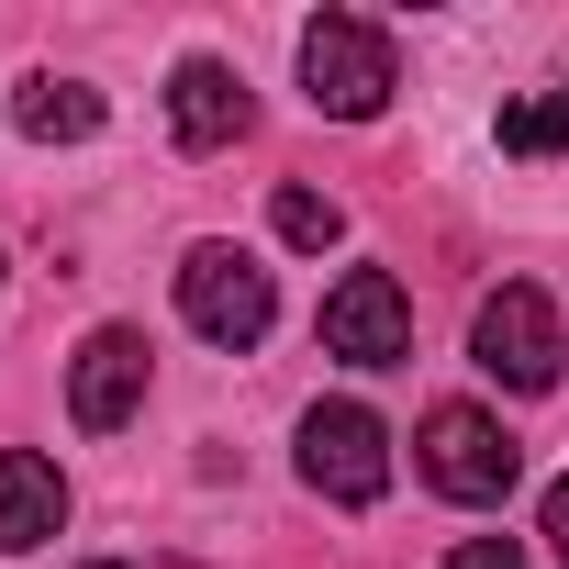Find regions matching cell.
<instances>
[{
	"label": "cell",
	"instance_id": "16",
	"mask_svg": "<svg viewBox=\"0 0 569 569\" xmlns=\"http://www.w3.org/2000/svg\"><path fill=\"white\" fill-rule=\"evenodd\" d=\"M558 112H569V90H558Z\"/></svg>",
	"mask_w": 569,
	"mask_h": 569
},
{
	"label": "cell",
	"instance_id": "2",
	"mask_svg": "<svg viewBox=\"0 0 569 569\" xmlns=\"http://www.w3.org/2000/svg\"><path fill=\"white\" fill-rule=\"evenodd\" d=\"M413 458H425V480L447 491V502H513V480H525V447L480 413V402H436L425 413V436H413Z\"/></svg>",
	"mask_w": 569,
	"mask_h": 569
},
{
	"label": "cell",
	"instance_id": "8",
	"mask_svg": "<svg viewBox=\"0 0 569 569\" xmlns=\"http://www.w3.org/2000/svg\"><path fill=\"white\" fill-rule=\"evenodd\" d=\"M246 123H257V101H246V79H234L223 57H179V68H168V134H179L190 157L234 146Z\"/></svg>",
	"mask_w": 569,
	"mask_h": 569
},
{
	"label": "cell",
	"instance_id": "10",
	"mask_svg": "<svg viewBox=\"0 0 569 569\" xmlns=\"http://www.w3.org/2000/svg\"><path fill=\"white\" fill-rule=\"evenodd\" d=\"M12 123H23L34 146H90V134H101V90H90V79H34V90L12 101Z\"/></svg>",
	"mask_w": 569,
	"mask_h": 569
},
{
	"label": "cell",
	"instance_id": "14",
	"mask_svg": "<svg viewBox=\"0 0 569 569\" xmlns=\"http://www.w3.org/2000/svg\"><path fill=\"white\" fill-rule=\"evenodd\" d=\"M547 547H558V558H569V469H558V480H547Z\"/></svg>",
	"mask_w": 569,
	"mask_h": 569
},
{
	"label": "cell",
	"instance_id": "3",
	"mask_svg": "<svg viewBox=\"0 0 569 569\" xmlns=\"http://www.w3.org/2000/svg\"><path fill=\"white\" fill-rule=\"evenodd\" d=\"M469 358L502 380V391H558V302L536 291V279H502V291L480 302V325H469Z\"/></svg>",
	"mask_w": 569,
	"mask_h": 569
},
{
	"label": "cell",
	"instance_id": "7",
	"mask_svg": "<svg viewBox=\"0 0 569 569\" xmlns=\"http://www.w3.org/2000/svg\"><path fill=\"white\" fill-rule=\"evenodd\" d=\"M146 380H157V347H146L134 325H101V336L68 358V413H79L90 436H123V425L146 413Z\"/></svg>",
	"mask_w": 569,
	"mask_h": 569
},
{
	"label": "cell",
	"instance_id": "6",
	"mask_svg": "<svg viewBox=\"0 0 569 569\" xmlns=\"http://www.w3.org/2000/svg\"><path fill=\"white\" fill-rule=\"evenodd\" d=\"M325 358H347V369H402L413 358V302H402L391 268H347L325 291Z\"/></svg>",
	"mask_w": 569,
	"mask_h": 569
},
{
	"label": "cell",
	"instance_id": "13",
	"mask_svg": "<svg viewBox=\"0 0 569 569\" xmlns=\"http://www.w3.org/2000/svg\"><path fill=\"white\" fill-rule=\"evenodd\" d=\"M447 569H525V547H513V536H458Z\"/></svg>",
	"mask_w": 569,
	"mask_h": 569
},
{
	"label": "cell",
	"instance_id": "12",
	"mask_svg": "<svg viewBox=\"0 0 569 569\" xmlns=\"http://www.w3.org/2000/svg\"><path fill=\"white\" fill-rule=\"evenodd\" d=\"M279 234H291V246H336V234H347V212H336L325 190H302V179H291V190H279Z\"/></svg>",
	"mask_w": 569,
	"mask_h": 569
},
{
	"label": "cell",
	"instance_id": "11",
	"mask_svg": "<svg viewBox=\"0 0 569 569\" xmlns=\"http://www.w3.org/2000/svg\"><path fill=\"white\" fill-rule=\"evenodd\" d=\"M491 134H502V157H558V146H569V112H558V101H502Z\"/></svg>",
	"mask_w": 569,
	"mask_h": 569
},
{
	"label": "cell",
	"instance_id": "15",
	"mask_svg": "<svg viewBox=\"0 0 569 569\" xmlns=\"http://www.w3.org/2000/svg\"><path fill=\"white\" fill-rule=\"evenodd\" d=\"M90 569H123V558H90Z\"/></svg>",
	"mask_w": 569,
	"mask_h": 569
},
{
	"label": "cell",
	"instance_id": "5",
	"mask_svg": "<svg viewBox=\"0 0 569 569\" xmlns=\"http://www.w3.org/2000/svg\"><path fill=\"white\" fill-rule=\"evenodd\" d=\"M302 480L325 502H380L391 491V425L369 402H313L302 413Z\"/></svg>",
	"mask_w": 569,
	"mask_h": 569
},
{
	"label": "cell",
	"instance_id": "4",
	"mask_svg": "<svg viewBox=\"0 0 569 569\" xmlns=\"http://www.w3.org/2000/svg\"><path fill=\"white\" fill-rule=\"evenodd\" d=\"M179 313H190V336H212V347H257L268 313H279V291H268V268H257L246 246H190V257H179Z\"/></svg>",
	"mask_w": 569,
	"mask_h": 569
},
{
	"label": "cell",
	"instance_id": "1",
	"mask_svg": "<svg viewBox=\"0 0 569 569\" xmlns=\"http://www.w3.org/2000/svg\"><path fill=\"white\" fill-rule=\"evenodd\" d=\"M302 90L336 123H380L391 90H402V57H391V34L369 12H325V23H302Z\"/></svg>",
	"mask_w": 569,
	"mask_h": 569
},
{
	"label": "cell",
	"instance_id": "9",
	"mask_svg": "<svg viewBox=\"0 0 569 569\" xmlns=\"http://www.w3.org/2000/svg\"><path fill=\"white\" fill-rule=\"evenodd\" d=\"M57 525H68V480H57V458H34V447H0V558L46 547Z\"/></svg>",
	"mask_w": 569,
	"mask_h": 569
}]
</instances>
